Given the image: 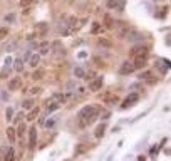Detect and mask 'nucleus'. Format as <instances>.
Here are the masks:
<instances>
[{"label":"nucleus","mask_w":171,"mask_h":161,"mask_svg":"<svg viewBox=\"0 0 171 161\" xmlns=\"http://www.w3.org/2000/svg\"><path fill=\"white\" fill-rule=\"evenodd\" d=\"M59 107H60V104H57L52 98L45 99V102H44V109L47 111V113H54V111H57Z\"/></svg>","instance_id":"obj_5"},{"label":"nucleus","mask_w":171,"mask_h":161,"mask_svg":"<svg viewBox=\"0 0 171 161\" xmlns=\"http://www.w3.org/2000/svg\"><path fill=\"white\" fill-rule=\"evenodd\" d=\"M13 114H15V111H13V107H9V109H7V121H12Z\"/></svg>","instance_id":"obj_32"},{"label":"nucleus","mask_w":171,"mask_h":161,"mask_svg":"<svg viewBox=\"0 0 171 161\" xmlns=\"http://www.w3.org/2000/svg\"><path fill=\"white\" fill-rule=\"evenodd\" d=\"M146 62H148V54L146 55H138V57H134L133 67L134 69H143V67H146Z\"/></svg>","instance_id":"obj_7"},{"label":"nucleus","mask_w":171,"mask_h":161,"mask_svg":"<svg viewBox=\"0 0 171 161\" xmlns=\"http://www.w3.org/2000/svg\"><path fill=\"white\" fill-rule=\"evenodd\" d=\"M99 32H103V27L99 25L97 22H92V25H91V34H99Z\"/></svg>","instance_id":"obj_25"},{"label":"nucleus","mask_w":171,"mask_h":161,"mask_svg":"<svg viewBox=\"0 0 171 161\" xmlns=\"http://www.w3.org/2000/svg\"><path fill=\"white\" fill-rule=\"evenodd\" d=\"M39 62H40V55L39 54H30L29 60H27V64H29L30 67H37Z\"/></svg>","instance_id":"obj_16"},{"label":"nucleus","mask_w":171,"mask_h":161,"mask_svg":"<svg viewBox=\"0 0 171 161\" xmlns=\"http://www.w3.org/2000/svg\"><path fill=\"white\" fill-rule=\"evenodd\" d=\"M29 92L32 94V96H37V94H40V92H42V87H39V86H35V87L29 89Z\"/></svg>","instance_id":"obj_29"},{"label":"nucleus","mask_w":171,"mask_h":161,"mask_svg":"<svg viewBox=\"0 0 171 161\" xmlns=\"http://www.w3.org/2000/svg\"><path fill=\"white\" fill-rule=\"evenodd\" d=\"M34 106H35V99H25V101L22 102L24 109H34Z\"/></svg>","instance_id":"obj_20"},{"label":"nucleus","mask_w":171,"mask_h":161,"mask_svg":"<svg viewBox=\"0 0 171 161\" xmlns=\"http://www.w3.org/2000/svg\"><path fill=\"white\" fill-rule=\"evenodd\" d=\"M56 124H57V118H49V119H45V121H44V126L47 127V129L54 127Z\"/></svg>","instance_id":"obj_23"},{"label":"nucleus","mask_w":171,"mask_h":161,"mask_svg":"<svg viewBox=\"0 0 171 161\" xmlns=\"http://www.w3.org/2000/svg\"><path fill=\"white\" fill-rule=\"evenodd\" d=\"M12 69H13L15 72H24V69H25V62L22 60V57H17V59L13 60Z\"/></svg>","instance_id":"obj_11"},{"label":"nucleus","mask_w":171,"mask_h":161,"mask_svg":"<svg viewBox=\"0 0 171 161\" xmlns=\"http://www.w3.org/2000/svg\"><path fill=\"white\" fill-rule=\"evenodd\" d=\"M139 79H151V72L149 71L141 72V74H139Z\"/></svg>","instance_id":"obj_33"},{"label":"nucleus","mask_w":171,"mask_h":161,"mask_svg":"<svg viewBox=\"0 0 171 161\" xmlns=\"http://www.w3.org/2000/svg\"><path fill=\"white\" fill-rule=\"evenodd\" d=\"M86 149H87V146H86V144H79V146H77V149H76V153H84Z\"/></svg>","instance_id":"obj_36"},{"label":"nucleus","mask_w":171,"mask_h":161,"mask_svg":"<svg viewBox=\"0 0 171 161\" xmlns=\"http://www.w3.org/2000/svg\"><path fill=\"white\" fill-rule=\"evenodd\" d=\"M74 74H76V77H84L86 76V72H84L82 67H76L74 69Z\"/></svg>","instance_id":"obj_28"},{"label":"nucleus","mask_w":171,"mask_h":161,"mask_svg":"<svg viewBox=\"0 0 171 161\" xmlns=\"http://www.w3.org/2000/svg\"><path fill=\"white\" fill-rule=\"evenodd\" d=\"M5 20H7V22H13V20H15V13H9V15H5Z\"/></svg>","instance_id":"obj_35"},{"label":"nucleus","mask_w":171,"mask_h":161,"mask_svg":"<svg viewBox=\"0 0 171 161\" xmlns=\"http://www.w3.org/2000/svg\"><path fill=\"white\" fill-rule=\"evenodd\" d=\"M9 32H10L9 27H2V29H0V40H4V39L9 35Z\"/></svg>","instance_id":"obj_26"},{"label":"nucleus","mask_w":171,"mask_h":161,"mask_svg":"<svg viewBox=\"0 0 171 161\" xmlns=\"http://www.w3.org/2000/svg\"><path fill=\"white\" fill-rule=\"evenodd\" d=\"M4 161H15V153H13V148H9V149H7Z\"/></svg>","instance_id":"obj_21"},{"label":"nucleus","mask_w":171,"mask_h":161,"mask_svg":"<svg viewBox=\"0 0 171 161\" xmlns=\"http://www.w3.org/2000/svg\"><path fill=\"white\" fill-rule=\"evenodd\" d=\"M30 4H32V0H20V7H24V9L30 7Z\"/></svg>","instance_id":"obj_34"},{"label":"nucleus","mask_w":171,"mask_h":161,"mask_svg":"<svg viewBox=\"0 0 171 161\" xmlns=\"http://www.w3.org/2000/svg\"><path fill=\"white\" fill-rule=\"evenodd\" d=\"M10 71H12L10 67H5L4 71L0 72V77H2V79H7V77H9V74H10Z\"/></svg>","instance_id":"obj_31"},{"label":"nucleus","mask_w":171,"mask_h":161,"mask_svg":"<svg viewBox=\"0 0 171 161\" xmlns=\"http://www.w3.org/2000/svg\"><path fill=\"white\" fill-rule=\"evenodd\" d=\"M99 109H101V107H99L97 104H87V106H84L81 111H79L77 119L84 123L87 118H91V116H94V114H99Z\"/></svg>","instance_id":"obj_1"},{"label":"nucleus","mask_w":171,"mask_h":161,"mask_svg":"<svg viewBox=\"0 0 171 161\" xmlns=\"http://www.w3.org/2000/svg\"><path fill=\"white\" fill-rule=\"evenodd\" d=\"M134 71V67H133V62H129V60H126V62L121 66V69H119V74L121 76H128V74H131V72Z\"/></svg>","instance_id":"obj_9"},{"label":"nucleus","mask_w":171,"mask_h":161,"mask_svg":"<svg viewBox=\"0 0 171 161\" xmlns=\"http://www.w3.org/2000/svg\"><path fill=\"white\" fill-rule=\"evenodd\" d=\"M39 114H40L39 107H34V109H30V113L25 114V121H35V119L39 118Z\"/></svg>","instance_id":"obj_15"},{"label":"nucleus","mask_w":171,"mask_h":161,"mask_svg":"<svg viewBox=\"0 0 171 161\" xmlns=\"http://www.w3.org/2000/svg\"><path fill=\"white\" fill-rule=\"evenodd\" d=\"M138 99H139V94H138V92H131L128 98L121 102V109H128V107H131L133 104H136V102H138Z\"/></svg>","instance_id":"obj_2"},{"label":"nucleus","mask_w":171,"mask_h":161,"mask_svg":"<svg viewBox=\"0 0 171 161\" xmlns=\"http://www.w3.org/2000/svg\"><path fill=\"white\" fill-rule=\"evenodd\" d=\"M52 99L57 102V104H65V102L71 99V92H56V94H52Z\"/></svg>","instance_id":"obj_4"},{"label":"nucleus","mask_w":171,"mask_h":161,"mask_svg":"<svg viewBox=\"0 0 171 161\" xmlns=\"http://www.w3.org/2000/svg\"><path fill=\"white\" fill-rule=\"evenodd\" d=\"M37 54L39 55H47L51 54V44L47 40H42V42L37 45Z\"/></svg>","instance_id":"obj_6"},{"label":"nucleus","mask_w":171,"mask_h":161,"mask_svg":"<svg viewBox=\"0 0 171 161\" xmlns=\"http://www.w3.org/2000/svg\"><path fill=\"white\" fill-rule=\"evenodd\" d=\"M126 40H129V42H138V40H143V35L139 34V32H136V30H129V34L126 35Z\"/></svg>","instance_id":"obj_14"},{"label":"nucleus","mask_w":171,"mask_h":161,"mask_svg":"<svg viewBox=\"0 0 171 161\" xmlns=\"http://www.w3.org/2000/svg\"><path fill=\"white\" fill-rule=\"evenodd\" d=\"M22 87V79L20 77H12V79L9 80V89L10 91H17Z\"/></svg>","instance_id":"obj_10"},{"label":"nucleus","mask_w":171,"mask_h":161,"mask_svg":"<svg viewBox=\"0 0 171 161\" xmlns=\"http://www.w3.org/2000/svg\"><path fill=\"white\" fill-rule=\"evenodd\" d=\"M99 44H101V45H107V47L111 45V44H109V42L106 40V39H99Z\"/></svg>","instance_id":"obj_38"},{"label":"nucleus","mask_w":171,"mask_h":161,"mask_svg":"<svg viewBox=\"0 0 171 161\" xmlns=\"http://www.w3.org/2000/svg\"><path fill=\"white\" fill-rule=\"evenodd\" d=\"M0 156H2V146H0Z\"/></svg>","instance_id":"obj_40"},{"label":"nucleus","mask_w":171,"mask_h":161,"mask_svg":"<svg viewBox=\"0 0 171 161\" xmlns=\"http://www.w3.org/2000/svg\"><path fill=\"white\" fill-rule=\"evenodd\" d=\"M35 146H37V127L30 126V129H29V148L34 149Z\"/></svg>","instance_id":"obj_3"},{"label":"nucleus","mask_w":171,"mask_h":161,"mask_svg":"<svg viewBox=\"0 0 171 161\" xmlns=\"http://www.w3.org/2000/svg\"><path fill=\"white\" fill-rule=\"evenodd\" d=\"M104 133H106V123H103V124H99L97 127H96V131H94V136L97 138V139H101L104 136Z\"/></svg>","instance_id":"obj_17"},{"label":"nucleus","mask_w":171,"mask_h":161,"mask_svg":"<svg viewBox=\"0 0 171 161\" xmlns=\"http://www.w3.org/2000/svg\"><path fill=\"white\" fill-rule=\"evenodd\" d=\"M129 30H131V29H129V27H123V29H121V30H119V37H123V39H126V35H128V34H129Z\"/></svg>","instance_id":"obj_30"},{"label":"nucleus","mask_w":171,"mask_h":161,"mask_svg":"<svg viewBox=\"0 0 171 161\" xmlns=\"http://www.w3.org/2000/svg\"><path fill=\"white\" fill-rule=\"evenodd\" d=\"M129 54L134 55V57H138V55H146V54H148V47H146V45H134Z\"/></svg>","instance_id":"obj_8"},{"label":"nucleus","mask_w":171,"mask_h":161,"mask_svg":"<svg viewBox=\"0 0 171 161\" xmlns=\"http://www.w3.org/2000/svg\"><path fill=\"white\" fill-rule=\"evenodd\" d=\"M51 49H52V54H56V55H62L64 54V47H62V44L59 42V40H56L54 44H51Z\"/></svg>","instance_id":"obj_13"},{"label":"nucleus","mask_w":171,"mask_h":161,"mask_svg":"<svg viewBox=\"0 0 171 161\" xmlns=\"http://www.w3.org/2000/svg\"><path fill=\"white\" fill-rule=\"evenodd\" d=\"M103 87V77H96V79L89 80V89L91 91H99Z\"/></svg>","instance_id":"obj_12"},{"label":"nucleus","mask_w":171,"mask_h":161,"mask_svg":"<svg viewBox=\"0 0 171 161\" xmlns=\"http://www.w3.org/2000/svg\"><path fill=\"white\" fill-rule=\"evenodd\" d=\"M30 54H32V52H25V54H24V57H22V60H24V62H27V60H29V57H30Z\"/></svg>","instance_id":"obj_39"},{"label":"nucleus","mask_w":171,"mask_h":161,"mask_svg":"<svg viewBox=\"0 0 171 161\" xmlns=\"http://www.w3.org/2000/svg\"><path fill=\"white\" fill-rule=\"evenodd\" d=\"M22 118H24V113H19V114L15 116V119H13V123H20Z\"/></svg>","instance_id":"obj_37"},{"label":"nucleus","mask_w":171,"mask_h":161,"mask_svg":"<svg viewBox=\"0 0 171 161\" xmlns=\"http://www.w3.org/2000/svg\"><path fill=\"white\" fill-rule=\"evenodd\" d=\"M104 25H106V29H114V25H116V22L107 13H104Z\"/></svg>","instance_id":"obj_18"},{"label":"nucleus","mask_w":171,"mask_h":161,"mask_svg":"<svg viewBox=\"0 0 171 161\" xmlns=\"http://www.w3.org/2000/svg\"><path fill=\"white\" fill-rule=\"evenodd\" d=\"M106 7L107 9H119V7H123V2H119V0H107Z\"/></svg>","instance_id":"obj_19"},{"label":"nucleus","mask_w":171,"mask_h":161,"mask_svg":"<svg viewBox=\"0 0 171 161\" xmlns=\"http://www.w3.org/2000/svg\"><path fill=\"white\" fill-rule=\"evenodd\" d=\"M15 134H17V138H24V136H25V124L20 123L19 129H15Z\"/></svg>","instance_id":"obj_24"},{"label":"nucleus","mask_w":171,"mask_h":161,"mask_svg":"<svg viewBox=\"0 0 171 161\" xmlns=\"http://www.w3.org/2000/svg\"><path fill=\"white\" fill-rule=\"evenodd\" d=\"M7 138H9L10 143H15L17 134H15V129H13V127H9V129H7Z\"/></svg>","instance_id":"obj_22"},{"label":"nucleus","mask_w":171,"mask_h":161,"mask_svg":"<svg viewBox=\"0 0 171 161\" xmlns=\"http://www.w3.org/2000/svg\"><path fill=\"white\" fill-rule=\"evenodd\" d=\"M44 77V71H34V74H32V79L34 80H39Z\"/></svg>","instance_id":"obj_27"}]
</instances>
